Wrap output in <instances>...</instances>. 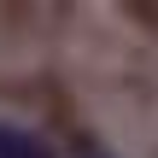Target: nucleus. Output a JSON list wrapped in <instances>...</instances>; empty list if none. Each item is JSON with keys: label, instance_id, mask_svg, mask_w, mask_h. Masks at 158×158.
Returning <instances> with one entry per match:
<instances>
[{"label": "nucleus", "instance_id": "f03ea898", "mask_svg": "<svg viewBox=\"0 0 158 158\" xmlns=\"http://www.w3.org/2000/svg\"><path fill=\"white\" fill-rule=\"evenodd\" d=\"M94 158H100V152H94Z\"/></svg>", "mask_w": 158, "mask_h": 158}, {"label": "nucleus", "instance_id": "f257e3e1", "mask_svg": "<svg viewBox=\"0 0 158 158\" xmlns=\"http://www.w3.org/2000/svg\"><path fill=\"white\" fill-rule=\"evenodd\" d=\"M0 158H53V147H47L41 135H29V129L0 123Z\"/></svg>", "mask_w": 158, "mask_h": 158}]
</instances>
